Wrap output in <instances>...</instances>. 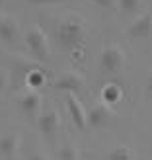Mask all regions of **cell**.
I'll use <instances>...</instances> for the list:
<instances>
[{
  "mask_svg": "<svg viewBox=\"0 0 152 160\" xmlns=\"http://www.w3.org/2000/svg\"><path fill=\"white\" fill-rule=\"evenodd\" d=\"M84 37H86V23L78 16H70L57 26V41L62 49L68 51L78 49Z\"/></svg>",
  "mask_w": 152,
  "mask_h": 160,
  "instance_id": "1",
  "label": "cell"
},
{
  "mask_svg": "<svg viewBox=\"0 0 152 160\" xmlns=\"http://www.w3.org/2000/svg\"><path fill=\"white\" fill-rule=\"evenodd\" d=\"M26 45L37 61H49V43H47V37L39 26H31L26 31Z\"/></svg>",
  "mask_w": 152,
  "mask_h": 160,
  "instance_id": "2",
  "label": "cell"
},
{
  "mask_svg": "<svg viewBox=\"0 0 152 160\" xmlns=\"http://www.w3.org/2000/svg\"><path fill=\"white\" fill-rule=\"evenodd\" d=\"M125 65V53L117 45H107L100 53V68L107 74H115Z\"/></svg>",
  "mask_w": 152,
  "mask_h": 160,
  "instance_id": "3",
  "label": "cell"
},
{
  "mask_svg": "<svg viewBox=\"0 0 152 160\" xmlns=\"http://www.w3.org/2000/svg\"><path fill=\"white\" fill-rule=\"evenodd\" d=\"M65 103H66V109H68V113H70L72 123L78 127L80 131H86V125H88V111L84 109L82 102L76 98V94H66V96H65Z\"/></svg>",
  "mask_w": 152,
  "mask_h": 160,
  "instance_id": "4",
  "label": "cell"
},
{
  "mask_svg": "<svg viewBox=\"0 0 152 160\" xmlns=\"http://www.w3.org/2000/svg\"><path fill=\"white\" fill-rule=\"evenodd\" d=\"M55 88L65 94H78L84 88V80L78 72L74 70H68V72H62L57 80H55Z\"/></svg>",
  "mask_w": 152,
  "mask_h": 160,
  "instance_id": "5",
  "label": "cell"
},
{
  "mask_svg": "<svg viewBox=\"0 0 152 160\" xmlns=\"http://www.w3.org/2000/svg\"><path fill=\"white\" fill-rule=\"evenodd\" d=\"M152 33V12H145L139 18H135V22L127 28V35L135 39H145L150 37Z\"/></svg>",
  "mask_w": 152,
  "mask_h": 160,
  "instance_id": "6",
  "label": "cell"
},
{
  "mask_svg": "<svg viewBox=\"0 0 152 160\" xmlns=\"http://www.w3.org/2000/svg\"><path fill=\"white\" fill-rule=\"evenodd\" d=\"M59 125H61V119H59V113L55 109H47L39 117V131H41V135L47 141H53L57 137Z\"/></svg>",
  "mask_w": 152,
  "mask_h": 160,
  "instance_id": "7",
  "label": "cell"
},
{
  "mask_svg": "<svg viewBox=\"0 0 152 160\" xmlns=\"http://www.w3.org/2000/svg\"><path fill=\"white\" fill-rule=\"evenodd\" d=\"M111 119V108L107 103H96V106L88 111V125L94 127V129H100V127H105Z\"/></svg>",
  "mask_w": 152,
  "mask_h": 160,
  "instance_id": "8",
  "label": "cell"
},
{
  "mask_svg": "<svg viewBox=\"0 0 152 160\" xmlns=\"http://www.w3.org/2000/svg\"><path fill=\"white\" fill-rule=\"evenodd\" d=\"M20 150V135L18 133H8L0 137V154L6 160H16Z\"/></svg>",
  "mask_w": 152,
  "mask_h": 160,
  "instance_id": "9",
  "label": "cell"
},
{
  "mask_svg": "<svg viewBox=\"0 0 152 160\" xmlns=\"http://www.w3.org/2000/svg\"><path fill=\"white\" fill-rule=\"evenodd\" d=\"M18 22L14 20V16H0V39L4 43H14L18 39Z\"/></svg>",
  "mask_w": 152,
  "mask_h": 160,
  "instance_id": "10",
  "label": "cell"
},
{
  "mask_svg": "<svg viewBox=\"0 0 152 160\" xmlns=\"http://www.w3.org/2000/svg\"><path fill=\"white\" fill-rule=\"evenodd\" d=\"M101 98H103V103L113 106V103L121 102V98H123V88L119 86L117 82H107L105 86L101 88Z\"/></svg>",
  "mask_w": 152,
  "mask_h": 160,
  "instance_id": "11",
  "label": "cell"
},
{
  "mask_svg": "<svg viewBox=\"0 0 152 160\" xmlns=\"http://www.w3.org/2000/svg\"><path fill=\"white\" fill-rule=\"evenodd\" d=\"M20 108H22V111H26L27 115H33L35 111H39V108H41V96L37 92L23 94L22 100H20Z\"/></svg>",
  "mask_w": 152,
  "mask_h": 160,
  "instance_id": "12",
  "label": "cell"
},
{
  "mask_svg": "<svg viewBox=\"0 0 152 160\" xmlns=\"http://www.w3.org/2000/svg\"><path fill=\"white\" fill-rule=\"evenodd\" d=\"M133 158H135V152L129 145H119L109 150L105 160H133Z\"/></svg>",
  "mask_w": 152,
  "mask_h": 160,
  "instance_id": "13",
  "label": "cell"
},
{
  "mask_svg": "<svg viewBox=\"0 0 152 160\" xmlns=\"http://www.w3.org/2000/svg\"><path fill=\"white\" fill-rule=\"evenodd\" d=\"M45 72L39 67H35V68H31L29 72L26 74V82H27V86H31V88H41L43 84H45Z\"/></svg>",
  "mask_w": 152,
  "mask_h": 160,
  "instance_id": "14",
  "label": "cell"
},
{
  "mask_svg": "<svg viewBox=\"0 0 152 160\" xmlns=\"http://www.w3.org/2000/svg\"><path fill=\"white\" fill-rule=\"evenodd\" d=\"M59 160H78V150L72 147V142H65L59 148Z\"/></svg>",
  "mask_w": 152,
  "mask_h": 160,
  "instance_id": "15",
  "label": "cell"
},
{
  "mask_svg": "<svg viewBox=\"0 0 152 160\" xmlns=\"http://www.w3.org/2000/svg\"><path fill=\"white\" fill-rule=\"evenodd\" d=\"M117 2L125 14H135L140 8V0H117Z\"/></svg>",
  "mask_w": 152,
  "mask_h": 160,
  "instance_id": "16",
  "label": "cell"
},
{
  "mask_svg": "<svg viewBox=\"0 0 152 160\" xmlns=\"http://www.w3.org/2000/svg\"><path fill=\"white\" fill-rule=\"evenodd\" d=\"M88 2H92V4L100 6V8H113L117 0H88Z\"/></svg>",
  "mask_w": 152,
  "mask_h": 160,
  "instance_id": "17",
  "label": "cell"
},
{
  "mask_svg": "<svg viewBox=\"0 0 152 160\" xmlns=\"http://www.w3.org/2000/svg\"><path fill=\"white\" fill-rule=\"evenodd\" d=\"M6 84H8V76H6V72H4V70H0V94L4 92Z\"/></svg>",
  "mask_w": 152,
  "mask_h": 160,
  "instance_id": "18",
  "label": "cell"
},
{
  "mask_svg": "<svg viewBox=\"0 0 152 160\" xmlns=\"http://www.w3.org/2000/svg\"><path fill=\"white\" fill-rule=\"evenodd\" d=\"M146 94L152 98V70H150L148 76H146Z\"/></svg>",
  "mask_w": 152,
  "mask_h": 160,
  "instance_id": "19",
  "label": "cell"
},
{
  "mask_svg": "<svg viewBox=\"0 0 152 160\" xmlns=\"http://www.w3.org/2000/svg\"><path fill=\"white\" fill-rule=\"evenodd\" d=\"M31 4H57V2H65V0H29Z\"/></svg>",
  "mask_w": 152,
  "mask_h": 160,
  "instance_id": "20",
  "label": "cell"
},
{
  "mask_svg": "<svg viewBox=\"0 0 152 160\" xmlns=\"http://www.w3.org/2000/svg\"><path fill=\"white\" fill-rule=\"evenodd\" d=\"M70 53H72V59H76V61H80V59L84 57V51L80 49V47H78V49H72Z\"/></svg>",
  "mask_w": 152,
  "mask_h": 160,
  "instance_id": "21",
  "label": "cell"
},
{
  "mask_svg": "<svg viewBox=\"0 0 152 160\" xmlns=\"http://www.w3.org/2000/svg\"><path fill=\"white\" fill-rule=\"evenodd\" d=\"M27 160H49V158H47L45 154H39V152H35V154H31Z\"/></svg>",
  "mask_w": 152,
  "mask_h": 160,
  "instance_id": "22",
  "label": "cell"
},
{
  "mask_svg": "<svg viewBox=\"0 0 152 160\" xmlns=\"http://www.w3.org/2000/svg\"><path fill=\"white\" fill-rule=\"evenodd\" d=\"M2 2H4V0H0V4H2Z\"/></svg>",
  "mask_w": 152,
  "mask_h": 160,
  "instance_id": "23",
  "label": "cell"
}]
</instances>
